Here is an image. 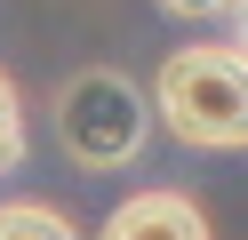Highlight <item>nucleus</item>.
Segmentation results:
<instances>
[{
  "label": "nucleus",
  "instance_id": "nucleus-3",
  "mask_svg": "<svg viewBox=\"0 0 248 240\" xmlns=\"http://www.w3.org/2000/svg\"><path fill=\"white\" fill-rule=\"evenodd\" d=\"M96 240H208V216H200L184 192H128V200L104 216V232Z\"/></svg>",
  "mask_w": 248,
  "mask_h": 240
},
{
  "label": "nucleus",
  "instance_id": "nucleus-5",
  "mask_svg": "<svg viewBox=\"0 0 248 240\" xmlns=\"http://www.w3.org/2000/svg\"><path fill=\"white\" fill-rule=\"evenodd\" d=\"M24 144H32V136H24V104H16V80L0 72V176H8V168H24Z\"/></svg>",
  "mask_w": 248,
  "mask_h": 240
},
{
  "label": "nucleus",
  "instance_id": "nucleus-1",
  "mask_svg": "<svg viewBox=\"0 0 248 240\" xmlns=\"http://www.w3.org/2000/svg\"><path fill=\"white\" fill-rule=\"evenodd\" d=\"M152 112L176 144L240 152L248 144V48L240 40H192L152 72Z\"/></svg>",
  "mask_w": 248,
  "mask_h": 240
},
{
  "label": "nucleus",
  "instance_id": "nucleus-6",
  "mask_svg": "<svg viewBox=\"0 0 248 240\" xmlns=\"http://www.w3.org/2000/svg\"><path fill=\"white\" fill-rule=\"evenodd\" d=\"M160 8H168V16H224L232 0H160Z\"/></svg>",
  "mask_w": 248,
  "mask_h": 240
},
{
  "label": "nucleus",
  "instance_id": "nucleus-2",
  "mask_svg": "<svg viewBox=\"0 0 248 240\" xmlns=\"http://www.w3.org/2000/svg\"><path fill=\"white\" fill-rule=\"evenodd\" d=\"M152 136V96L112 64H88L56 88V144L72 152V168H128Z\"/></svg>",
  "mask_w": 248,
  "mask_h": 240
},
{
  "label": "nucleus",
  "instance_id": "nucleus-7",
  "mask_svg": "<svg viewBox=\"0 0 248 240\" xmlns=\"http://www.w3.org/2000/svg\"><path fill=\"white\" fill-rule=\"evenodd\" d=\"M224 16H232V40H240V48H248V0H232V8H224Z\"/></svg>",
  "mask_w": 248,
  "mask_h": 240
},
{
  "label": "nucleus",
  "instance_id": "nucleus-4",
  "mask_svg": "<svg viewBox=\"0 0 248 240\" xmlns=\"http://www.w3.org/2000/svg\"><path fill=\"white\" fill-rule=\"evenodd\" d=\"M0 240H80V232L48 200H0Z\"/></svg>",
  "mask_w": 248,
  "mask_h": 240
}]
</instances>
